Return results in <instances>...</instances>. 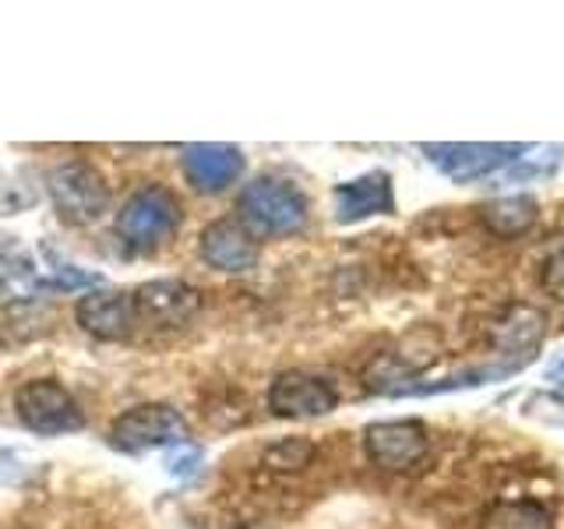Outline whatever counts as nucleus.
<instances>
[{"label":"nucleus","instance_id":"4","mask_svg":"<svg viewBox=\"0 0 564 529\" xmlns=\"http://www.w3.org/2000/svg\"><path fill=\"white\" fill-rule=\"evenodd\" d=\"M14 417L25 431L40 438H57L82 431V406L57 378H32L18 385L14 392Z\"/></svg>","mask_w":564,"mask_h":529},{"label":"nucleus","instance_id":"14","mask_svg":"<svg viewBox=\"0 0 564 529\" xmlns=\"http://www.w3.org/2000/svg\"><path fill=\"white\" fill-rule=\"evenodd\" d=\"M494 339H498V357L511 367H525L536 357V346L543 339V314L533 307H511L498 328H494Z\"/></svg>","mask_w":564,"mask_h":529},{"label":"nucleus","instance_id":"16","mask_svg":"<svg viewBox=\"0 0 564 529\" xmlns=\"http://www.w3.org/2000/svg\"><path fill=\"white\" fill-rule=\"evenodd\" d=\"M484 219L494 234L516 237L522 229H529L536 223V202L525 198V194H516V198H498L484 208Z\"/></svg>","mask_w":564,"mask_h":529},{"label":"nucleus","instance_id":"12","mask_svg":"<svg viewBox=\"0 0 564 529\" xmlns=\"http://www.w3.org/2000/svg\"><path fill=\"white\" fill-rule=\"evenodd\" d=\"M202 258L219 272H251L261 258V247L243 223L216 219L202 229Z\"/></svg>","mask_w":564,"mask_h":529},{"label":"nucleus","instance_id":"23","mask_svg":"<svg viewBox=\"0 0 564 529\" xmlns=\"http://www.w3.org/2000/svg\"><path fill=\"white\" fill-rule=\"evenodd\" d=\"M551 378H557V381H564V360H561L557 367H551Z\"/></svg>","mask_w":564,"mask_h":529},{"label":"nucleus","instance_id":"19","mask_svg":"<svg viewBox=\"0 0 564 529\" xmlns=\"http://www.w3.org/2000/svg\"><path fill=\"white\" fill-rule=\"evenodd\" d=\"M32 473V458L22 449H0V484H22Z\"/></svg>","mask_w":564,"mask_h":529},{"label":"nucleus","instance_id":"6","mask_svg":"<svg viewBox=\"0 0 564 529\" xmlns=\"http://www.w3.org/2000/svg\"><path fill=\"white\" fill-rule=\"evenodd\" d=\"M131 293H134L138 325H152V328H176L191 322L202 307V293L184 279H152L141 282Z\"/></svg>","mask_w":564,"mask_h":529},{"label":"nucleus","instance_id":"3","mask_svg":"<svg viewBox=\"0 0 564 529\" xmlns=\"http://www.w3.org/2000/svg\"><path fill=\"white\" fill-rule=\"evenodd\" d=\"M46 191L53 212L61 216L67 226H93L106 216L110 208V184L106 176L85 163V159H67L57 170H50L46 176Z\"/></svg>","mask_w":564,"mask_h":529},{"label":"nucleus","instance_id":"7","mask_svg":"<svg viewBox=\"0 0 564 529\" xmlns=\"http://www.w3.org/2000/svg\"><path fill=\"white\" fill-rule=\"evenodd\" d=\"M364 452L381 469H413L427 455V431L420 420H381L364 431Z\"/></svg>","mask_w":564,"mask_h":529},{"label":"nucleus","instance_id":"13","mask_svg":"<svg viewBox=\"0 0 564 529\" xmlns=\"http://www.w3.org/2000/svg\"><path fill=\"white\" fill-rule=\"evenodd\" d=\"M395 208L392 176L381 170H370L357 181H346L335 187V219L339 223H360L370 216H388Z\"/></svg>","mask_w":564,"mask_h":529},{"label":"nucleus","instance_id":"10","mask_svg":"<svg viewBox=\"0 0 564 529\" xmlns=\"http://www.w3.org/2000/svg\"><path fill=\"white\" fill-rule=\"evenodd\" d=\"M335 406H339V392L325 378L307 375V370H286L269 388V410L286 420L325 417Z\"/></svg>","mask_w":564,"mask_h":529},{"label":"nucleus","instance_id":"5","mask_svg":"<svg viewBox=\"0 0 564 529\" xmlns=\"http://www.w3.org/2000/svg\"><path fill=\"white\" fill-rule=\"evenodd\" d=\"M191 428L187 420L166 402H141L131 406L128 413H120L110 428V441L120 452H152L166 445H187Z\"/></svg>","mask_w":564,"mask_h":529},{"label":"nucleus","instance_id":"15","mask_svg":"<svg viewBox=\"0 0 564 529\" xmlns=\"http://www.w3.org/2000/svg\"><path fill=\"white\" fill-rule=\"evenodd\" d=\"M561 145H529L501 170L505 184H536L561 166Z\"/></svg>","mask_w":564,"mask_h":529},{"label":"nucleus","instance_id":"8","mask_svg":"<svg viewBox=\"0 0 564 529\" xmlns=\"http://www.w3.org/2000/svg\"><path fill=\"white\" fill-rule=\"evenodd\" d=\"M525 145H455V141H445V145H420V152L431 159V163L448 176L455 184H469V181H484V176L505 170L511 159H516Z\"/></svg>","mask_w":564,"mask_h":529},{"label":"nucleus","instance_id":"20","mask_svg":"<svg viewBox=\"0 0 564 529\" xmlns=\"http://www.w3.org/2000/svg\"><path fill=\"white\" fill-rule=\"evenodd\" d=\"M198 466H202V449H194L191 441L187 445H176V452H170V458H166V469L173 476H181V481L198 473Z\"/></svg>","mask_w":564,"mask_h":529},{"label":"nucleus","instance_id":"18","mask_svg":"<svg viewBox=\"0 0 564 529\" xmlns=\"http://www.w3.org/2000/svg\"><path fill=\"white\" fill-rule=\"evenodd\" d=\"M314 455V445L304 438H286L279 441V445L269 449V455H264V463L275 466V469H304L311 463Z\"/></svg>","mask_w":564,"mask_h":529},{"label":"nucleus","instance_id":"9","mask_svg":"<svg viewBox=\"0 0 564 529\" xmlns=\"http://www.w3.org/2000/svg\"><path fill=\"white\" fill-rule=\"evenodd\" d=\"M78 325L102 343H120L131 339L138 328V311H134V293L128 290H88L75 304Z\"/></svg>","mask_w":564,"mask_h":529},{"label":"nucleus","instance_id":"11","mask_svg":"<svg viewBox=\"0 0 564 529\" xmlns=\"http://www.w3.org/2000/svg\"><path fill=\"white\" fill-rule=\"evenodd\" d=\"M181 170L187 184L202 194H223L229 184L240 181L243 173V152L237 145H219V141H198V145H184Z\"/></svg>","mask_w":564,"mask_h":529},{"label":"nucleus","instance_id":"17","mask_svg":"<svg viewBox=\"0 0 564 529\" xmlns=\"http://www.w3.org/2000/svg\"><path fill=\"white\" fill-rule=\"evenodd\" d=\"M490 529H551V516L540 505H501Z\"/></svg>","mask_w":564,"mask_h":529},{"label":"nucleus","instance_id":"21","mask_svg":"<svg viewBox=\"0 0 564 529\" xmlns=\"http://www.w3.org/2000/svg\"><path fill=\"white\" fill-rule=\"evenodd\" d=\"M543 287L546 293H554L557 300H564V244L557 251L546 258V269H543Z\"/></svg>","mask_w":564,"mask_h":529},{"label":"nucleus","instance_id":"1","mask_svg":"<svg viewBox=\"0 0 564 529\" xmlns=\"http://www.w3.org/2000/svg\"><path fill=\"white\" fill-rule=\"evenodd\" d=\"M181 219H184L181 198L163 184H149V187H138L131 198L120 205L113 229L123 240V247H131L138 255H149L181 229Z\"/></svg>","mask_w":564,"mask_h":529},{"label":"nucleus","instance_id":"24","mask_svg":"<svg viewBox=\"0 0 564 529\" xmlns=\"http://www.w3.org/2000/svg\"><path fill=\"white\" fill-rule=\"evenodd\" d=\"M4 290H8V279H4V276H0V293H4Z\"/></svg>","mask_w":564,"mask_h":529},{"label":"nucleus","instance_id":"2","mask_svg":"<svg viewBox=\"0 0 564 529\" xmlns=\"http://www.w3.org/2000/svg\"><path fill=\"white\" fill-rule=\"evenodd\" d=\"M240 219L258 234L290 237L307 226V198L282 176H258L240 191Z\"/></svg>","mask_w":564,"mask_h":529},{"label":"nucleus","instance_id":"22","mask_svg":"<svg viewBox=\"0 0 564 529\" xmlns=\"http://www.w3.org/2000/svg\"><path fill=\"white\" fill-rule=\"evenodd\" d=\"M0 264H14V269H22V272H32V261L29 255L18 247L14 237H0Z\"/></svg>","mask_w":564,"mask_h":529}]
</instances>
